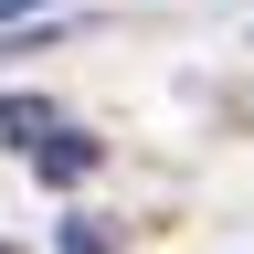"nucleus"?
<instances>
[{"label":"nucleus","mask_w":254,"mask_h":254,"mask_svg":"<svg viewBox=\"0 0 254 254\" xmlns=\"http://www.w3.org/2000/svg\"><path fill=\"white\" fill-rule=\"evenodd\" d=\"M95 159H106V148H95V138H74V127H53V138H43V148H32V170H43V180H85V170H95Z\"/></svg>","instance_id":"obj_1"},{"label":"nucleus","mask_w":254,"mask_h":254,"mask_svg":"<svg viewBox=\"0 0 254 254\" xmlns=\"http://www.w3.org/2000/svg\"><path fill=\"white\" fill-rule=\"evenodd\" d=\"M0 138H11V148H43L53 138V106H43V95H0Z\"/></svg>","instance_id":"obj_2"},{"label":"nucleus","mask_w":254,"mask_h":254,"mask_svg":"<svg viewBox=\"0 0 254 254\" xmlns=\"http://www.w3.org/2000/svg\"><path fill=\"white\" fill-rule=\"evenodd\" d=\"M64 254H127L117 222H64Z\"/></svg>","instance_id":"obj_3"},{"label":"nucleus","mask_w":254,"mask_h":254,"mask_svg":"<svg viewBox=\"0 0 254 254\" xmlns=\"http://www.w3.org/2000/svg\"><path fill=\"white\" fill-rule=\"evenodd\" d=\"M11 11H53V0H0V21H11Z\"/></svg>","instance_id":"obj_4"}]
</instances>
